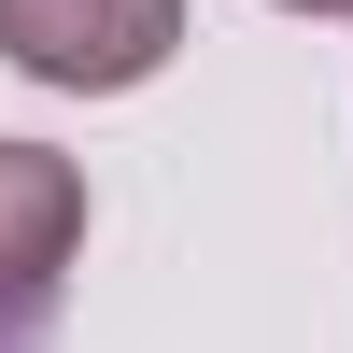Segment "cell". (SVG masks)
Instances as JSON below:
<instances>
[{
  "instance_id": "3957f363",
  "label": "cell",
  "mask_w": 353,
  "mask_h": 353,
  "mask_svg": "<svg viewBox=\"0 0 353 353\" xmlns=\"http://www.w3.org/2000/svg\"><path fill=\"white\" fill-rule=\"evenodd\" d=\"M283 14H353V0H283Z\"/></svg>"
},
{
  "instance_id": "7a4b0ae2",
  "label": "cell",
  "mask_w": 353,
  "mask_h": 353,
  "mask_svg": "<svg viewBox=\"0 0 353 353\" xmlns=\"http://www.w3.org/2000/svg\"><path fill=\"white\" fill-rule=\"evenodd\" d=\"M85 254V170L57 141H0V325H43Z\"/></svg>"
},
{
  "instance_id": "6da1fadb",
  "label": "cell",
  "mask_w": 353,
  "mask_h": 353,
  "mask_svg": "<svg viewBox=\"0 0 353 353\" xmlns=\"http://www.w3.org/2000/svg\"><path fill=\"white\" fill-rule=\"evenodd\" d=\"M170 43H184V0H0V57L28 85H71V99L156 85Z\"/></svg>"
}]
</instances>
